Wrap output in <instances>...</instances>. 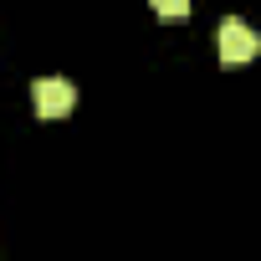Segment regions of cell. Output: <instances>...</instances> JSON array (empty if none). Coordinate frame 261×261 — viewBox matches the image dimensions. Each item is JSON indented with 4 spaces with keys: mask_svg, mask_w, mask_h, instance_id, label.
Listing matches in <instances>:
<instances>
[{
    "mask_svg": "<svg viewBox=\"0 0 261 261\" xmlns=\"http://www.w3.org/2000/svg\"><path fill=\"white\" fill-rule=\"evenodd\" d=\"M215 41H220V62H225V67H230V62H251V57L261 51L256 31H251L246 21H236V16H225V21H220Z\"/></svg>",
    "mask_w": 261,
    "mask_h": 261,
    "instance_id": "2",
    "label": "cell"
},
{
    "mask_svg": "<svg viewBox=\"0 0 261 261\" xmlns=\"http://www.w3.org/2000/svg\"><path fill=\"white\" fill-rule=\"evenodd\" d=\"M31 102H36L41 118H67L77 108V82H67V77H36L31 82Z\"/></svg>",
    "mask_w": 261,
    "mask_h": 261,
    "instance_id": "1",
    "label": "cell"
},
{
    "mask_svg": "<svg viewBox=\"0 0 261 261\" xmlns=\"http://www.w3.org/2000/svg\"><path fill=\"white\" fill-rule=\"evenodd\" d=\"M154 11H159V16H190V6H185V0H159Z\"/></svg>",
    "mask_w": 261,
    "mask_h": 261,
    "instance_id": "3",
    "label": "cell"
}]
</instances>
